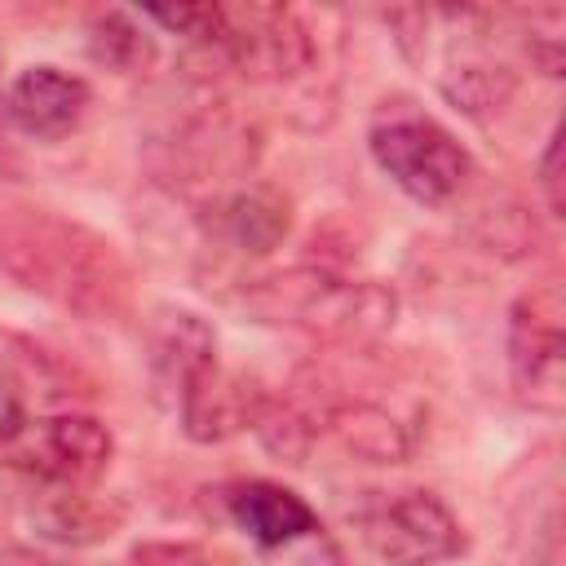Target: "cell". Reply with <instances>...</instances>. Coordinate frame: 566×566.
I'll return each instance as SVG.
<instances>
[{
  "label": "cell",
  "mask_w": 566,
  "mask_h": 566,
  "mask_svg": "<svg viewBox=\"0 0 566 566\" xmlns=\"http://www.w3.org/2000/svg\"><path fill=\"white\" fill-rule=\"evenodd\" d=\"M150 376L159 385V394L177 407V398L186 394V385L208 371L217 363V336L212 327L190 314V310H164L155 323V340H150Z\"/></svg>",
  "instance_id": "obj_11"
},
{
  "label": "cell",
  "mask_w": 566,
  "mask_h": 566,
  "mask_svg": "<svg viewBox=\"0 0 566 566\" xmlns=\"http://www.w3.org/2000/svg\"><path fill=\"white\" fill-rule=\"evenodd\" d=\"M88 106V84L62 66H27L4 88V119L31 137H62L80 124Z\"/></svg>",
  "instance_id": "obj_9"
},
{
  "label": "cell",
  "mask_w": 566,
  "mask_h": 566,
  "mask_svg": "<svg viewBox=\"0 0 566 566\" xmlns=\"http://www.w3.org/2000/svg\"><path fill=\"white\" fill-rule=\"evenodd\" d=\"M35 531L53 544H97L111 539L124 522V504L93 495L88 486H49V495L31 513Z\"/></svg>",
  "instance_id": "obj_13"
},
{
  "label": "cell",
  "mask_w": 566,
  "mask_h": 566,
  "mask_svg": "<svg viewBox=\"0 0 566 566\" xmlns=\"http://www.w3.org/2000/svg\"><path fill=\"white\" fill-rule=\"evenodd\" d=\"M27 433V376L0 349V447H13Z\"/></svg>",
  "instance_id": "obj_18"
},
{
  "label": "cell",
  "mask_w": 566,
  "mask_h": 566,
  "mask_svg": "<svg viewBox=\"0 0 566 566\" xmlns=\"http://www.w3.org/2000/svg\"><path fill=\"white\" fill-rule=\"evenodd\" d=\"M226 509H230L234 526L252 544H261V548H283V544L305 539V535L318 531L314 509L296 491H287L279 482H265V478H252V482L230 486Z\"/></svg>",
  "instance_id": "obj_10"
},
{
  "label": "cell",
  "mask_w": 566,
  "mask_h": 566,
  "mask_svg": "<svg viewBox=\"0 0 566 566\" xmlns=\"http://www.w3.org/2000/svg\"><path fill=\"white\" fill-rule=\"evenodd\" d=\"M111 429L97 416H49L35 424L31 442L18 451V464L44 486H93L111 464Z\"/></svg>",
  "instance_id": "obj_7"
},
{
  "label": "cell",
  "mask_w": 566,
  "mask_h": 566,
  "mask_svg": "<svg viewBox=\"0 0 566 566\" xmlns=\"http://www.w3.org/2000/svg\"><path fill=\"white\" fill-rule=\"evenodd\" d=\"M142 18L177 31V35H190L199 44H221V31H226V4H172V9H146Z\"/></svg>",
  "instance_id": "obj_17"
},
{
  "label": "cell",
  "mask_w": 566,
  "mask_h": 566,
  "mask_svg": "<svg viewBox=\"0 0 566 566\" xmlns=\"http://www.w3.org/2000/svg\"><path fill=\"white\" fill-rule=\"evenodd\" d=\"M4 265L27 287H40V292H49L62 305H75L84 314L115 310L119 292H124V274H119L115 256L97 239H88L84 230H71L57 221H40V226L18 230Z\"/></svg>",
  "instance_id": "obj_3"
},
{
  "label": "cell",
  "mask_w": 566,
  "mask_h": 566,
  "mask_svg": "<svg viewBox=\"0 0 566 566\" xmlns=\"http://www.w3.org/2000/svg\"><path fill=\"white\" fill-rule=\"evenodd\" d=\"M363 539L389 566H438L464 553L460 522L429 491H407L363 513Z\"/></svg>",
  "instance_id": "obj_5"
},
{
  "label": "cell",
  "mask_w": 566,
  "mask_h": 566,
  "mask_svg": "<svg viewBox=\"0 0 566 566\" xmlns=\"http://www.w3.org/2000/svg\"><path fill=\"white\" fill-rule=\"evenodd\" d=\"M323 429H332L354 455L376 460V464H394L407 455V433L402 424L376 407V402H332Z\"/></svg>",
  "instance_id": "obj_14"
},
{
  "label": "cell",
  "mask_w": 566,
  "mask_h": 566,
  "mask_svg": "<svg viewBox=\"0 0 566 566\" xmlns=\"http://www.w3.org/2000/svg\"><path fill=\"white\" fill-rule=\"evenodd\" d=\"M243 75L296 80L314 66V35L292 9L279 4H226V31L217 44Z\"/></svg>",
  "instance_id": "obj_6"
},
{
  "label": "cell",
  "mask_w": 566,
  "mask_h": 566,
  "mask_svg": "<svg viewBox=\"0 0 566 566\" xmlns=\"http://www.w3.org/2000/svg\"><path fill=\"white\" fill-rule=\"evenodd\" d=\"M212 226H217L221 243H230L234 252L265 256L287 239L292 203L274 186H239L212 208Z\"/></svg>",
  "instance_id": "obj_12"
},
{
  "label": "cell",
  "mask_w": 566,
  "mask_h": 566,
  "mask_svg": "<svg viewBox=\"0 0 566 566\" xmlns=\"http://www.w3.org/2000/svg\"><path fill=\"white\" fill-rule=\"evenodd\" d=\"M88 53H93V62H102V66L128 75V71L150 66L155 40L142 31V22H137L133 13L106 9V13H97V18L88 22Z\"/></svg>",
  "instance_id": "obj_15"
},
{
  "label": "cell",
  "mask_w": 566,
  "mask_h": 566,
  "mask_svg": "<svg viewBox=\"0 0 566 566\" xmlns=\"http://www.w3.org/2000/svg\"><path fill=\"white\" fill-rule=\"evenodd\" d=\"M367 146L380 172L424 208L451 203L473 177V155L455 142V133L402 102L376 115Z\"/></svg>",
  "instance_id": "obj_2"
},
{
  "label": "cell",
  "mask_w": 566,
  "mask_h": 566,
  "mask_svg": "<svg viewBox=\"0 0 566 566\" xmlns=\"http://www.w3.org/2000/svg\"><path fill=\"white\" fill-rule=\"evenodd\" d=\"M442 93H447V102L460 106L464 115L486 119V115H495V111L509 102V93H513V71L486 66V62H460V66H451V71L442 75Z\"/></svg>",
  "instance_id": "obj_16"
},
{
  "label": "cell",
  "mask_w": 566,
  "mask_h": 566,
  "mask_svg": "<svg viewBox=\"0 0 566 566\" xmlns=\"http://www.w3.org/2000/svg\"><path fill=\"white\" fill-rule=\"evenodd\" d=\"M270 394L256 376L230 371L221 363H212L208 371H199L186 394L177 398V416L190 442H226L243 429L256 424V416L265 411Z\"/></svg>",
  "instance_id": "obj_8"
},
{
  "label": "cell",
  "mask_w": 566,
  "mask_h": 566,
  "mask_svg": "<svg viewBox=\"0 0 566 566\" xmlns=\"http://www.w3.org/2000/svg\"><path fill=\"white\" fill-rule=\"evenodd\" d=\"M509 376L526 407H566V305L553 283L522 292L509 310Z\"/></svg>",
  "instance_id": "obj_4"
},
{
  "label": "cell",
  "mask_w": 566,
  "mask_h": 566,
  "mask_svg": "<svg viewBox=\"0 0 566 566\" xmlns=\"http://www.w3.org/2000/svg\"><path fill=\"white\" fill-rule=\"evenodd\" d=\"M557 155H562V137L553 133L548 146H544V159H539V186H544V199H548V212L562 217V172H557Z\"/></svg>",
  "instance_id": "obj_19"
},
{
  "label": "cell",
  "mask_w": 566,
  "mask_h": 566,
  "mask_svg": "<svg viewBox=\"0 0 566 566\" xmlns=\"http://www.w3.org/2000/svg\"><path fill=\"white\" fill-rule=\"evenodd\" d=\"M243 310L256 323L301 327L336 345H367L394 327L398 296L371 279L349 283V279H336L332 270L296 265V270L256 279L243 292Z\"/></svg>",
  "instance_id": "obj_1"
}]
</instances>
